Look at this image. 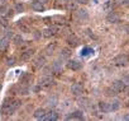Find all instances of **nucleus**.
<instances>
[{
  "label": "nucleus",
  "instance_id": "obj_28",
  "mask_svg": "<svg viewBox=\"0 0 129 121\" xmlns=\"http://www.w3.org/2000/svg\"><path fill=\"white\" fill-rule=\"evenodd\" d=\"M18 93H19V94H22V96H25V94H28V93H29V88H28V87H25V85H22V87H19Z\"/></svg>",
  "mask_w": 129,
  "mask_h": 121
},
{
  "label": "nucleus",
  "instance_id": "obj_1",
  "mask_svg": "<svg viewBox=\"0 0 129 121\" xmlns=\"http://www.w3.org/2000/svg\"><path fill=\"white\" fill-rule=\"evenodd\" d=\"M20 107V101H9V99H5L3 102V106H2V113L5 115V116H10L13 115L18 108Z\"/></svg>",
  "mask_w": 129,
  "mask_h": 121
},
{
  "label": "nucleus",
  "instance_id": "obj_20",
  "mask_svg": "<svg viewBox=\"0 0 129 121\" xmlns=\"http://www.w3.org/2000/svg\"><path fill=\"white\" fill-rule=\"evenodd\" d=\"M79 105L82 108H87V107H90V99L89 98H81V99H79Z\"/></svg>",
  "mask_w": 129,
  "mask_h": 121
},
{
  "label": "nucleus",
  "instance_id": "obj_13",
  "mask_svg": "<svg viewBox=\"0 0 129 121\" xmlns=\"http://www.w3.org/2000/svg\"><path fill=\"white\" fill-rule=\"evenodd\" d=\"M44 64H46V57H44V56H38V57L36 59L34 66H36V68H42V66H44Z\"/></svg>",
  "mask_w": 129,
  "mask_h": 121
},
{
  "label": "nucleus",
  "instance_id": "obj_26",
  "mask_svg": "<svg viewBox=\"0 0 129 121\" xmlns=\"http://www.w3.org/2000/svg\"><path fill=\"white\" fill-rule=\"evenodd\" d=\"M47 105L49 106V107H54L56 105H57V97H49L48 99H47Z\"/></svg>",
  "mask_w": 129,
  "mask_h": 121
},
{
  "label": "nucleus",
  "instance_id": "obj_43",
  "mask_svg": "<svg viewBox=\"0 0 129 121\" xmlns=\"http://www.w3.org/2000/svg\"><path fill=\"white\" fill-rule=\"evenodd\" d=\"M128 106H129V102H128Z\"/></svg>",
  "mask_w": 129,
  "mask_h": 121
},
{
  "label": "nucleus",
  "instance_id": "obj_34",
  "mask_svg": "<svg viewBox=\"0 0 129 121\" xmlns=\"http://www.w3.org/2000/svg\"><path fill=\"white\" fill-rule=\"evenodd\" d=\"M77 3H79V4H87L89 0H77Z\"/></svg>",
  "mask_w": 129,
  "mask_h": 121
},
{
  "label": "nucleus",
  "instance_id": "obj_35",
  "mask_svg": "<svg viewBox=\"0 0 129 121\" xmlns=\"http://www.w3.org/2000/svg\"><path fill=\"white\" fill-rule=\"evenodd\" d=\"M58 2H61V3H70V2H72V0H58Z\"/></svg>",
  "mask_w": 129,
  "mask_h": 121
},
{
  "label": "nucleus",
  "instance_id": "obj_9",
  "mask_svg": "<svg viewBox=\"0 0 129 121\" xmlns=\"http://www.w3.org/2000/svg\"><path fill=\"white\" fill-rule=\"evenodd\" d=\"M46 110L44 108H37L36 111H34V113H33V116L37 118V120H42V118H44V116H46Z\"/></svg>",
  "mask_w": 129,
  "mask_h": 121
},
{
  "label": "nucleus",
  "instance_id": "obj_24",
  "mask_svg": "<svg viewBox=\"0 0 129 121\" xmlns=\"http://www.w3.org/2000/svg\"><path fill=\"white\" fill-rule=\"evenodd\" d=\"M94 52V50L92 48H90V47H84L82 50H81V56H89V55H91Z\"/></svg>",
  "mask_w": 129,
  "mask_h": 121
},
{
  "label": "nucleus",
  "instance_id": "obj_6",
  "mask_svg": "<svg viewBox=\"0 0 129 121\" xmlns=\"http://www.w3.org/2000/svg\"><path fill=\"white\" fill-rule=\"evenodd\" d=\"M32 9L34 12H44V5H43V3L38 2V0H34L32 3Z\"/></svg>",
  "mask_w": 129,
  "mask_h": 121
},
{
  "label": "nucleus",
  "instance_id": "obj_11",
  "mask_svg": "<svg viewBox=\"0 0 129 121\" xmlns=\"http://www.w3.org/2000/svg\"><path fill=\"white\" fill-rule=\"evenodd\" d=\"M53 84V79L51 77H44L42 80H41V87H51Z\"/></svg>",
  "mask_w": 129,
  "mask_h": 121
},
{
  "label": "nucleus",
  "instance_id": "obj_4",
  "mask_svg": "<svg viewBox=\"0 0 129 121\" xmlns=\"http://www.w3.org/2000/svg\"><path fill=\"white\" fill-rule=\"evenodd\" d=\"M71 92H72V94H75V96H80V94H82V92H84V87H82L80 83H75V84H72V87H71Z\"/></svg>",
  "mask_w": 129,
  "mask_h": 121
},
{
  "label": "nucleus",
  "instance_id": "obj_30",
  "mask_svg": "<svg viewBox=\"0 0 129 121\" xmlns=\"http://www.w3.org/2000/svg\"><path fill=\"white\" fill-rule=\"evenodd\" d=\"M15 12L17 13H22V12H24V5L23 4H15Z\"/></svg>",
  "mask_w": 129,
  "mask_h": 121
},
{
  "label": "nucleus",
  "instance_id": "obj_29",
  "mask_svg": "<svg viewBox=\"0 0 129 121\" xmlns=\"http://www.w3.org/2000/svg\"><path fill=\"white\" fill-rule=\"evenodd\" d=\"M7 12H9L7 5H2V7H0V15H7L8 14Z\"/></svg>",
  "mask_w": 129,
  "mask_h": 121
},
{
  "label": "nucleus",
  "instance_id": "obj_21",
  "mask_svg": "<svg viewBox=\"0 0 129 121\" xmlns=\"http://www.w3.org/2000/svg\"><path fill=\"white\" fill-rule=\"evenodd\" d=\"M9 45V40L8 37H3V38H0V50H5Z\"/></svg>",
  "mask_w": 129,
  "mask_h": 121
},
{
  "label": "nucleus",
  "instance_id": "obj_3",
  "mask_svg": "<svg viewBox=\"0 0 129 121\" xmlns=\"http://www.w3.org/2000/svg\"><path fill=\"white\" fill-rule=\"evenodd\" d=\"M67 68L70 70H80L82 68V63H80L79 60H70V61L67 63Z\"/></svg>",
  "mask_w": 129,
  "mask_h": 121
},
{
  "label": "nucleus",
  "instance_id": "obj_2",
  "mask_svg": "<svg viewBox=\"0 0 129 121\" xmlns=\"http://www.w3.org/2000/svg\"><path fill=\"white\" fill-rule=\"evenodd\" d=\"M113 63L115 65H118V66H124V65H126L129 63V56L125 55V54H120V55H118V56L114 57Z\"/></svg>",
  "mask_w": 129,
  "mask_h": 121
},
{
  "label": "nucleus",
  "instance_id": "obj_7",
  "mask_svg": "<svg viewBox=\"0 0 129 121\" xmlns=\"http://www.w3.org/2000/svg\"><path fill=\"white\" fill-rule=\"evenodd\" d=\"M76 15H77V18L81 19V21H87V19H89V13H87L86 9H79V10L76 12Z\"/></svg>",
  "mask_w": 129,
  "mask_h": 121
},
{
  "label": "nucleus",
  "instance_id": "obj_16",
  "mask_svg": "<svg viewBox=\"0 0 129 121\" xmlns=\"http://www.w3.org/2000/svg\"><path fill=\"white\" fill-rule=\"evenodd\" d=\"M51 70H52L53 73H59V72L62 70V64H61L59 61H54V63L52 64V66H51Z\"/></svg>",
  "mask_w": 129,
  "mask_h": 121
},
{
  "label": "nucleus",
  "instance_id": "obj_15",
  "mask_svg": "<svg viewBox=\"0 0 129 121\" xmlns=\"http://www.w3.org/2000/svg\"><path fill=\"white\" fill-rule=\"evenodd\" d=\"M33 54H34V51H33V50H27V51H24V52L22 54L20 59L23 60V61H27V60H29V59L33 56Z\"/></svg>",
  "mask_w": 129,
  "mask_h": 121
},
{
  "label": "nucleus",
  "instance_id": "obj_41",
  "mask_svg": "<svg viewBox=\"0 0 129 121\" xmlns=\"http://www.w3.org/2000/svg\"><path fill=\"white\" fill-rule=\"evenodd\" d=\"M2 2H3V3H5V2H7V0H2Z\"/></svg>",
  "mask_w": 129,
  "mask_h": 121
},
{
  "label": "nucleus",
  "instance_id": "obj_33",
  "mask_svg": "<svg viewBox=\"0 0 129 121\" xmlns=\"http://www.w3.org/2000/svg\"><path fill=\"white\" fill-rule=\"evenodd\" d=\"M106 94H108V96L115 94V89H114V88H113V89H106Z\"/></svg>",
  "mask_w": 129,
  "mask_h": 121
},
{
  "label": "nucleus",
  "instance_id": "obj_18",
  "mask_svg": "<svg viewBox=\"0 0 129 121\" xmlns=\"http://www.w3.org/2000/svg\"><path fill=\"white\" fill-rule=\"evenodd\" d=\"M54 50H56V43H51V45H48V46L44 48V52H46L47 56H49V55H52V54L54 52Z\"/></svg>",
  "mask_w": 129,
  "mask_h": 121
},
{
  "label": "nucleus",
  "instance_id": "obj_8",
  "mask_svg": "<svg viewBox=\"0 0 129 121\" xmlns=\"http://www.w3.org/2000/svg\"><path fill=\"white\" fill-rule=\"evenodd\" d=\"M54 31H56L54 27H53V28H52V27H51V28H44V29L42 31V36H43L44 38H49V37H52V36L56 33Z\"/></svg>",
  "mask_w": 129,
  "mask_h": 121
},
{
  "label": "nucleus",
  "instance_id": "obj_14",
  "mask_svg": "<svg viewBox=\"0 0 129 121\" xmlns=\"http://www.w3.org/2000/svg\"><path fill=\"white\" fill-rule=\"evenodd\" d=\"M119 19H120L119 15L116 13H114V12H110V14L108 15V22H110V23H118Z\"/></svg>",
  "mask_w": 129,
  "mask_h": 121
},
{
  "label": "nucleus",
  "instance_id": "obj_38",
  "mask_svg": "<svg viewBox=\"0 0 129 121\" xmlns=\"http://www.w3.org/2000/svg\"><path fill=\"white\" fill-rule=\"evenodd\" d=\"M38 2H41V3H47V0H38Z\"/></svg>",
  "mask_w": 129,
  "mask_h": 121
},
{
  "label": "nucleus",
  "instance_id": "obj_23",
  "mask_svg": "<svg viewBox=\"0 0 129 121\" xmlns=\"http://www.w3.org/2000/svg\"><path fill=\"white\" fill-rule=\"evenodd\" d=\"M67 41H69V43H70V45H72V46H76V45H79V38H77L75 34L70 36Z\"/></svg>",
  "mask_w": 129,
  "mask_h": 121
},
{
  "label": "nucleus",
  "instance_id": "obj_40",
  "mask_svg": "<svg viewBox=\"0 0 129 121\" xmlns=\"http://www.w3.org/2000/svg\"><path fill=\"white\" fill-rule=\"evenodd\" d=\"M125 4H129V0H125Z\"/></svg>",
  "mask_w": 129,
  "mask_h": 121
},
{
  "label": "nucleus",
  "instance_id": "obj_19",
  "mask_svg": "<svg viewBox=\"0 0 129 121\" xmlns=\"http://www.w3.org/2000/svg\"><path fill=\"white\" fill-rule=\"evenodd\" d=\"M109 106H110V111H116V110L120 108V102L118 99H114L109 103Z\"/></svg>",
  "mask_w": 129,
  "mask_h": 121
},
{
  "label": "nucleus",
  "instance_id": "obj_12",
  "mask_svg": "<svg viewBox=\"0 0 129 121\" xmlns=\"http://www.w3.org/2000/svg\"><path fill=\"white\" fill-rule=\"evenodd\" d=\"M57 118H58V115H57V112H54V111H51V112L46 113V116H44V118H43V120H47V121H56Z\"/></svg>",
  "mask_w": 129,
  "mask_h": 121
},
{
  "label": "nucleus",
  "instance_id": "obj_32",
  "mask_svg": "<svg viewBox=\"0 0 129 121\" xmlns=\"http://www.w3.org/2000/svg\"><path fill=\"white\" fill-rule=\"evenodd\" d=\"M5 32H7V37H8V38H9V37H14V33H13L12 29H7Z\"/></svg>",
  "mask_w": 129,
  "mask_h": 121
},
{
  "label": "nucleus",
  "instance_id": "obj_5",
  "mask_svg": "<svg viewBox=\"0 0 129 121\" xmlns=\"http://www.w3.org/2000/svg\"><path fill=\"white\" fill-rule=\"evenodd\" d=\"M113 88L115 89V92H121L125 89V82L124 80H115L113 83Z\"/></svg>",
  "mask_w": 129,
  "mask_h": 121
},
{
  "label": "nucleus",
  "instance_id": "obj_42",
  "mask_svg": "<svg viewBox=\"0 0 129 121\" xmlns=\"http://www.w3.org/2000/svg\"><path fill=\"white\" fill-rule=\"evenodd\" d=\"M0 89H2V84H0Z\"/></svg>",
  "mask_w": 129,
  "mask_h": 121
},
{
  "label": "nucleus",
  "instance_id": "obj_31",
  "mask_svg": "<svg viewBox=\"0 0 129 121\" xmlns=\"http://www.w3.org/2000/svg\"><path fill=\"white\" fill-rule=\"evenodd\" d=\"M7 65H8V66L15 65V59H14V57H8V59H7Z\"/></svg>",
  "mask_w": 129,
  "mask_h": 121
},
{
  "label": "nucleus",
  "instance_id": "obj_22",
  "mask_svg": "<svg viewBox=\"0 0 129 121\" xmlns=\"http://www.w3.org/2000/svg\"><path fill=\"white\" fill-rule=\"evenodd\" d=\"M99 107H100V110H101L103 112H109V111H110V106H109V103H106V102H100V103H99Z\"/></svg>",
  "mask_w": 129,
  "mask_h": 121
},
{
  "label": "nucleus",
  "instance_id": "obj_39",
  "mask_svg": "<svg viewBox=\"0 0 129 121\" xmlns=\"http://www.w3.org/2000/svg\"><path fill=\"white\" fill-rule=\"evenodd\" d=\"M125 29H126V32L129 33V26H126V27H125Z\"/></svg>",
  "mask_w": 129,
  "mask_h": 121
},
{
  "label": "nucleus",
  "instance_id": "obj_17",
  "mask_svg": "<svg viewBox=\"0 0 129 121\" xmlns=\"http://www.w3.org/2000/svg\"><path fill=\"white\" fill-rule=\"evenodd\" d=\"M70 55H71V52H70L69 48H62V50H61V54H59V59L66 60V59L70 57Z\"/></svg>",
  "mask_w": 129,
  "mask_h": 121
},
{
  "label": "nucleus",
  "instance_id": "obj_25",
  "mask_svg": "<svg viewBox=\"0 0 129 121\" xmlns=\"http://www.w3.org/2000/svg\"><path fill=\"white\" fill-rule=\"evenodd\" d=\"M113 7H114V4H113L111 0H109V2H106V3L103 5L104 10H106V12H111V10H113Z\"/></svg>",
  "mask_w": 129,
  "mask_h": 121
},
{
  "label": "nucleus",
  "instance_id": "obj_37",
  "mask_svg": "<svg viewBox=\"0 0 129 121\" xmlns=\"http://www.w3.org/2000/svg\"><path fill=\"white\" fill-rule=\"evenodd\" d=\"M124 120H126V121H129V113H128V115H125V116H124Z\"/></svg>",
  "mask_w": 129,
  "mask_h": 121
},
{
  "label": "nucleus",
  "instance_id": "obj_10",
  "mask_svg": "<svg viewBox=\"0 0 129 121\" xmlns=\"http://www.w3.org/2000/svg\"><path fill=\"white\" fill-rule=\"evenodd\" d=\"M66 118H67V120H75V118L82 120V118H84V115H82L81 111H75V112H72V115H69Z\"/></svg>",
  "mask_w": 129,
  "mask_h": 121
},
{
  "label": "nucleus",
  "instance_id": "obj_36",
  "mask_svg": "<svg viewBox=\"0 0 129 121\" xmlns=\"http://www.w3.org/2000/svg\"><path fill=\"white\" fill-rule=\"evenodd\" d=\"M124 82L129 84V77H125V78H124Z\"/></svg>",
  "mask_w": 129,
  "mask_h": 121
},
{
  "label": "nucleus",
  "instance_id": "obj_27",
  "mask_svg": "<svg viewBox=\"0 0 129 121\" xmlns=\"http://www.w3.org/2000/svg\"><path fill=\"white\" fill-rule=\"evenodd\" d=\"M13 41H14L15 45H22V43L24 42V40H23V37H22L20 34H15V36L13 37Z\"/></svg>",
  "mask_w": 129,
  "mask_h": 121
}]
</instances>
